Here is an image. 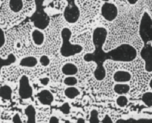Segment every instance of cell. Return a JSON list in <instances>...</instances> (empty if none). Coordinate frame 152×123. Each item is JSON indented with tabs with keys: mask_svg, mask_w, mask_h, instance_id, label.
I'll list each match as a JSON object with an SVG mask.
<instances>
[{
	"mask_svg": "<svg viewBox=\"0 0 152 123\" xmlns=\"http://www.w3.org/2000/svg\"><path fill=\"white\" fill-rule=\"evenodd\" d=\"M100 122L99 118V112L96 109H92L90 112L89 123H99Z\"/></svg>",
	"mask_w": 152,
	"mask_h": 123,
	"instance_id": "cell-23",
	"label": "cell"
},
{
	"mask_svg": "<svg viewBox=\"0 0 152 123\" xmlns=\"http://www.w3.org/2000/svg\"><path fill=\"white\" fill-rule=\"evenodd\" d=\"M128 102V99L125 96L120 95L116 100V103L120 108H124L127 105Z\"/></svg>",
	"mask_w": 152,
	"mask_h": 123,
	"instance_id": "cell-25",
	"label": "cell"
},
{
	"mask_svg": "<svg viewBox=\"0 0 152 123\" xmlns=\"http://www.w3.org/2000/svg\"><path fill=\"white\" fill-rule=\"evenodd\" d=\"M12 90L9 85H4L1 87L0 95L2 99L6 100H9L11 99Z\"/></svg>",
	"mask_w": 152,
	"mask_h": 123,
	"instance_id": "cell-18",
	"label": "cell"
},
{
	"mask_svg": "<svg viewBox=\"0 0 152 123\" xmlns=\"http://www.w3.org/2000/svg\"><path fill=\"white\" fill-rule=\"evenodd\" d=\"M40 64L42 66L44 67H46L50 64V60L48 57L46 55H43L40 57Z\"/></svg>",
	"mask_w": 152,
	"mask_h": 123,
	"instance_id": "cell-27",
	"label": "cell"
},
{
	"mask_svg": "<svg viewBox=\"0 0 152 123\" xmlns=\"http://www.w3.org/2000/svg\"><path fill=\"white\" fill-rule=\"evenodd\" d=\"M140 56L145 62V70L148 72L152 71V47L151 44H145L140 52Z\"/></svg>",
	"mask_w": 152,
	"mask_h": 123,
	"instance_id": "cell-8",
	"label": "cell"
},
{
	"mask_svg": "<svg viewBox=\"0 0 152 123\" xmlns=\"http://www.w3.org/2000/svg\"><path fill=\"white\" fill-rule=\"evenodd\" d=\"M137 0H128V2L131 5H134L137 2Z\"/></svg>",
	"mask_w": 152,
	"mask_h": 123,
	"instance_id": "cell-34",
	"label": "cell"
},
{
	"mask_svg": "<svg viewBox=\"0 0 152 123\" xmlns=\"http://www.w3.org/2000/svg\"><path fill=\"white\" fill-rule=\"evenodd\" d=\"M18 93L19 96L23 99H29L33 95V88L26 75H23L19 80Z\"/></svg>",
	"mask_w": 152,
	"mask_h": 123,
	"instance_id": "cell-6",
	"label": "cell"
},
{
	"mask_svg": "<svg viewBox=\"0 0 152 123\" xmlns=\"http://www.w3.org/2000/svg\"><path fill=\"white\" fill-rule=\"evenodd\" d=\"M33 21L36 28L40 29H44L49 24L50 18L45 12L40 11L35 14Z\"/></svg>",
	"mask_w": 152,
	"mask_h": 123,
	"instance_id": "cell-9",
	"label": "cell"
},
{
	"mask_svg": "<svg viewBox=\"0 0 152 123\" xmlns=\"http://www.w3.org/2000/svg\"><path fill=\"white\" fill-rule=\"evenodd\" d=\"M12 122L14 123H22L23 122L21 121L19 113H16L12 118Z\"/></svg>",
	"mask_w": 152,
	"mask_h": 123,
	"instance_id": "cell-29",
	"label": "cell"
},
{
	"mask_svg": "<svg viewBox=\"0 0 152 123\" xmlns=\"http://www.w3.org/2000/svg\"><path fill=\"white\" fill-rule=\"evenodd\" d=\"M38 64V60L34 57H27L21 60L19 65L23 67L33 68Z\"/></svg>",
	"mask_w": 152,
	"mask_h": 123,
	"instance_id": "cell-14",
	"label": "cell"
},
{
	"mask_svg": "<svg viewBox=\"0 0 152 123\" xmlns=\"http://www.w3.org/2000/svg\"><path fill=\"white\" fill-rule=\"evenodd\" d=\"M24 113L28 117V120L26 123H36V111L34 106L33 105H29L24 109Z\"/></svg>",
	"mask_w": 152,
	"mask_h": 123,
	"instance_id": "cell-15",
	"label": "cell"
},
{
	"mask_svg": "<svg viewBox=\"0 0 152 123\" xmlns=\"http://www.w3.org/2000/svg\"><path fill=\"white\" fill-rule=\"evenodd\" d=\"M40 83H41L42 85H48L50 82V79L48 77H43V78H40L39 80Z\"/></svg>",
	"mask_w": 152,
	"mask_h": 123,
	"instance_id": "cell-31",
	"label": "cell"
},
{
	"mask_svg": "<svg viewBox=\"0 0 152 123\" xmlns=\"http://www.w3.org/2000/svg\"><path fill=\"white\" fill-rule=\"evenodd\" d=\"M149 85H150L151 88H152V80H151L150 82L149 83Z\"/></svg>",
	"mask_w": 152,
	"mask_h": 123,
	"instance_id": "cell-37",
	"label": "cell"
},
{
	"mask_svg": "<svg viewBox=\"0 0 152 123\" xmlns=\"http://www.w3.org/2000/svg\"><path fill=\"white\" fill-rule=\"evenodd\" d=\"M107 36V30L104 27H97L94 29L92 41L95 47V50L93 53L87 54L84 57L85 61H92L96 63L103 61L105 52L102 50V47L106 41Z\"/></svg>",
	"mask_w": 152,
	"mask_h": 123,
	"instance_id": "cell-1",
	"label": "cell"
},
{
	"mask_svg": "<svg viewBox=\"0 0 152 123\" xmlns=\"http://www.w3.org/2000/svg\"><path fill=\"white\" fill-rule=\"evenodd\" d=\"M139 35L144 45L149 43L152 39V21L150 14L143 13L139 26Z\"/></svg>",
	"mask_w": 152,
	"mask_h": 123,
	"instance_id": "cell-4",
	"label": "cell"
},
{
	"mask_svg": "<svg viewBox=\"0 0 152 123\" xmlns=\"http://www.w3.org/2000/svg\"><path fill=\"white\" fill-rule=\"evenodd\" d=\"M142 100L145 105L151 108L152 106V93L151 92H146L142 95Z\"/></svg>",
	"mask_w": 152,
	"mask_h": 123,
	"instance_id": "cell-22",
	"label": "cell"
},
{
	"mask_svg": "<svg viewBox=\"0 0 152 123\" xmlns=\"http://www.w3.org/2000/svg\"><path fill=\"white\" fill-rule=\"evenodd\" d=\"M80 11L75 1H69L64 9V17L69 24L76 23L79 18Z\"/></svg>",
	"mask_w": 152,
	"mask_h": 123,
	"instance_id": "cell-5",
	"label": "cell"
},
{
	"mask_svg": "<svg viewBox=\"0 0 152 123\" xmlns=\"http://www.w3.org/2000/svg\"><path fill=\"white\" fill-rule=\"evenodd\" d=\"M16 57L13 54L8 55L7 59H2L1 58V68L4 66H9L15 62Z\"/></svg>",
	"mask_w": 152,
	"mask_h": 123,
	"instance_id": "cell-21",
	"label": "cell"
},
{
	"mask_svg": "<svg viewBox=\"0 0 152 123\" xmlns=\"http://www.w3.org/2000/svg\"><path fill=\"white\" fill-rule=\"evenodd\" d=\"M137 51L133 46L128 44H123L119 46L105 52L104 59L116 62H130L137 57Z\"/></svg>",
	"mask_w": 152,
	"mask_h": 123,
	"instance_id": "cell-2",
	"label": "cell"
},
{
	"mask_svg": "<svg viewBox=\"0 0 152 123\" xmlns=\"http://www.w3.org/2000/svg\"><path fill=\"white\" fill-rule=\"evenodd\" d=\"M61 71L62 73L66 76H73L77 73L78 69L74 64L67 63L62 66Z\"/></svg>",
	"mask_w": 152,
	"mask_h": 123,
	"instance_id": "cell-12",
	"label": "cell"
},
{
	"mask_svg": "<svg viewBox=\"0 0 152 123\" xmlns=\"http://www.w3.org/2000/svg\"><path fill=\"white\" fill-rule=\"evenodd\" d=\"M137 122V120H135L133 118H130L128 120H124V119H119L116 121V123H126V122Z\"/></svg>",
	"mask_w": 152,
	"mask_h": 123,
	"instance_id": "cell-32",
	"label": "cell"
},
{
	"mask_svg": "<svg viewBox=\"0 0 152 123\" xmlns=\"http://www.w3.org/2000/svg\"><path fill=\"white\" fill-rule=\"evenodd\" d=\"M64 82L66 85L69 87H73L78 83L77 79L73 76H68L64 80Z\"/></svg>",
	"mask_w": 152,
	"mask_h": 123,
	"instance_id": "cell-24",
	"label": "cell"
},
{
	"mask_svg": "<svg viewBox=\"0 0 152 123\" xmlns=\"http://www.w3.org/2000/svg\"><path fill=\"white\" fill-rule=\"evenodd\" d=\"M151 121V119H145V118H142L140 119H138L137 120V122H145V121Z\"/></svg>",
	"mask_w": 152,
	"mask_h": 123,
	"instance_id": "cell-36",
	"label": "cell"
},
{
	"mask_svg": "<svg viewBox=\"0 0 152 123\" xmlns=\"http://www.w3.org/2000/svg\"><path fill=\"white\" fill-rule=\"evenodd\" d=\"M9 6L12 12L18 13L23 9V3L21 0H11L9 1Z\"/></svg>",
	"mask_w": 152,
	"mask_h": 123,
	"instance_id": "cell-17",
	"label": "cell"
},
{
	"mask_svg": "<svg viewBox=\"0 0 152 123\" xmlns=\"http://www.w3.org/2000/svg\"><path fill=\"white\" fill-rule=\"evenodd\" d=\"M39 101L44 105H50L54 100L53 95L48 90H42L37 94Z\"/></svg>",
	"mask_w": 152,
	"mask_h": 123,
	"instance_id": "cell-10",
	"label": "cell"
},
{
	"mask_svg": "<svg viewBox=\"0 0 152 123\" xmlns=\"http://www.w3.org/2000/svg\"><path fill=\"white\" fill-rule=\"evenodd\" d=\"M31 37L34 43L38 46H41L43 44L45 37L43 33L39 29H34L31 34Z\"/></svg>",
	"mask_w": 152,
	"mask_h": 123,
	"instance_id": "cell-13",
	"label": "cell"
},
{
	"mask_svg": "<svg viewBox=\"0 0 152 123\" xmlns=\"http://www.w3.org/2000/svg\"><path fill=\"white\" fill-rule=\"evenodd\" d=\"M5 43V36L3 30L0 29V47L2 48Z\"/></svg>",
	"mask_w": 152,
	"mask_h": 123,
	"instance_id": "cell-28",
	"label": "cell"
},
{
	"mask_svg": "<svg viewBox=\"0 0 152 123\" xmlns=\"http://www.w3.org/2000/svg\"><path fill=\"white\" fill-rule=\"evenodd\" d=\"M130 89V87L128 84L124 83H116L114 87V92L116 94L123 95L129 92Z\"/></svg>",
	"mask_w": 152,
	"mask_h": 123,
	"instance_id": "cell-16",
	"label": "cell"
},
{
	"mask_svg": "<svg viewBox=\"0 0 152 123\" xmlns=\"http://www.w3.org/2000/svg\"><path fill=\"white\" fill-rule=\"evenodd\" d=\"M72 33L69 28H64L61 32L62 44L60 49L61 56L64 57H70L79 54L83 50V47L79 44H74L71 42Z\"/></svg>",
	"mask_w": 152,
	"mask_h": 123,
	"instance_id": "cell-3",
	"label": "cell"
},
{
	"mask_svg": "<svg viewBox=\"0 0 152 123\" xmlns=\"http://www.w3.org/2000/svg\"><path fill=\"white\" fill-rule=\"evenodd\" d=\"M77 123H85V120L82 118H79L78 119V120H77Z\"/></svg>",
	"mask_w": 152,
	"mask_h": 123,
	"instance_id": "cell-35",
	"label": "cell"
},
{
	"mask_svg": "<svg viewBox=\"0 0 152 123\" xmlns=\"http://www.w3.org/2000/svg\"><path fill=\"white\" fill-rule=\"evenodd\" d=\"M132 75L128 71L119 70L116 71L113 75L115 82L118 83H125L132 80Z\"/></svg>",
	"mask_w": 152,
	"mask_h": 123,
	"instance_id": "cell-11",
	"label": "cell"
},
{
	"mask_svg": "<svg viewBox=\"0 0 152 123\" xmlns=\"http://www.w3.org/2000/svg\"><path fill=\"white\" fill-rule=\"evenodd\" d=\"M94 76L95 79L99 81L104 80L106 76V71L104 66H97L94 72Z\"/></svg>",
	"mask_w": 152,
	"mask_h": 123,
	"instance_id": "cell-20",
	"label": "cell"
},
{
	"mask_svg": "<svg viewBox=\"0 0 152 123\" xmlns=\"http://www.w3.org/2000/svg\"><path fill=\"white\" fill-rule=\"evenodd\" d=\"M59 109L64 114H69L71 111V106L69 103H64L59 108Z\"/></svg>",
	"mask_w": 152,
	"mask_h": 123,
	"instance_id": "cell-26",
	"label": "cell"
},
{
	"mask_svg": "<svg viewBox=\"0 0 152 123\" xmlns=\"http://www.w3.org/2000/svg\"><path fill=\"white\" fill-rule=\"evenodd\" d=\"M49 122L50 123H58L59 122L58 118L56 116H52L50 118Z\"/></svg>",
	"mask_w": 152,
	"mask_h": 123,
	"instance_id": "cell-33",
	"label": "cell"
},
{
	"mask_svg": "<svg viewBox=\"0 0 152 123\" xmlns=\"http://www.w3.org/2000/svg\"><path fill=\"white\" fill-rule=\"evenodd\" d=\"M118 14L117 7L114 4L109 2L103 4L101 8V14L104 19L111 22L116 19Z\"/></svg>",
	"mask_w": 152,
	"mask_h": 123,
	"instance_id": "cell-7",
	"label": "cell"
},
{
	"mask_svg": "<svg viewBox=\"0 0 152 123\" xmlns=\"http://www.w3.org/2000/svg\"><path fill=\"white\" fill-rule=\"evenodd\" d=\"M65 123H70V122L69 121H65Z\"/></svg>",
	"mask_w": 152,
	"mask_h": 123,
	"instance_id": "cell-38",
	"label": "cell"
},
{
	"mask_svg": "<svg viewBox=\"0 0 152 123\" xmlns=\"http://www.w3.org/2000/svg\"><path fill=\"white\" fill-rule=\"evenodd\" d=\"M101 123H113V122L112 119L111 117L109 116L108 114H105V116L104 117V119H102V121L100 122Z\"/></svg>",
	"mask_w": 152,
	"mask_h": 123,
	"instance_id": "cell-30",
	"label": "cell"
},
{
	"mask_svg": "<svg viewBox=\"0 0 152 123\" xmlns=\"http://www.w3.org/2000/svg\"><path fill=\"white\" fill-rule=\"evenodd\" d=\"M80 91L76 87H69L64 91V94L67 98L74 99L80 95Z\"/></svg>",
	"mask_w": 152,
	"mask_h": 123,
	"instance_id": "cell-19",
	"label": "cell"
}]
</instances>
